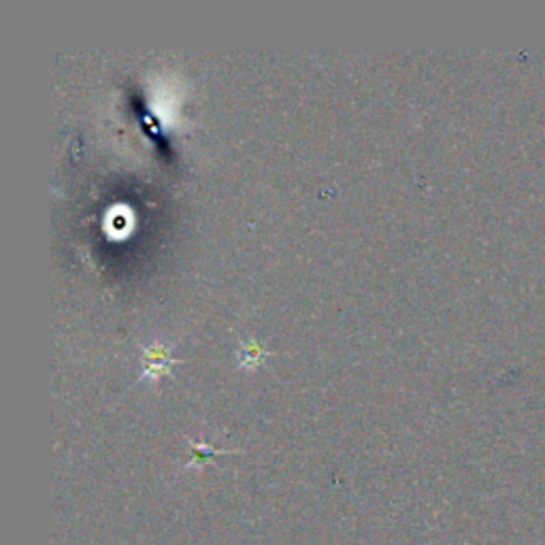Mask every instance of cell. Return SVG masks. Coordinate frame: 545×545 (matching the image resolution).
Here are the masks:
<instances>
[{"instance_id":"1","label":"cell","mask_w":545,"mask_h":545,"mask_svg":"<svg viewBox=\"0 0 545 545\" xmlns=\"http://www.w3.org/2000/svg\"><path fill=\"white\" fill-rule=\"evenodd\" d=\"M171 347L173 343H164V341H150L141 345V360H143V371L136 377V381H158L162 377L171 375V366L181 362V358H173L171 356Z\"/></svg>"},{"instance_id":"2","label":"cell","mask_w":545,"mask_h":545,"mask_svg":"<svg viewBox=\"0 0 545 545\" xmlns=\"http://www.w3.org/2000/svg\"><path fill=\"white\" fill-rule=\"evenodd\" d=\"M275 354L270 349H264V345L253 339V337H247V339H241L239 341V352H236V360H239V369L243 371H256L266 356Z\"/></svg>"}]
</instances>
